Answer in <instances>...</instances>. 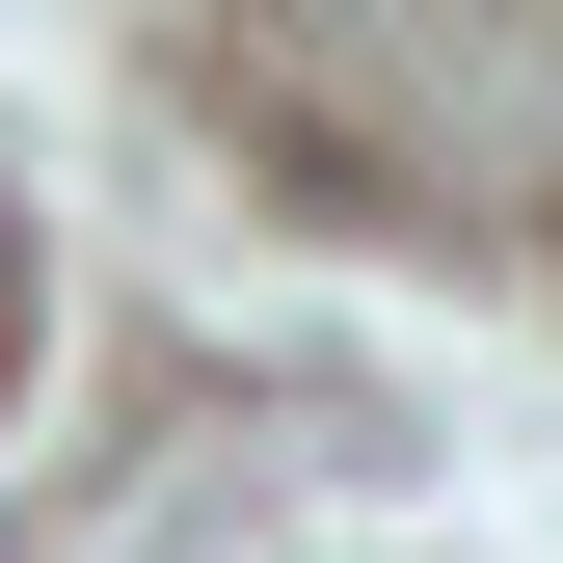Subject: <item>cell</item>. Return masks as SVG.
I'll use <instances>...</instances> for the list:
<instances>
[]
</instances>
